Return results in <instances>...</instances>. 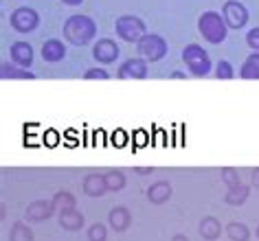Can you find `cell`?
<instances>
[{"label":"cell","instance_id":"1","mask_svg":"<svg viewBox=\"0 0 259 241\" xmlns=\"http://www.w3.org/2000/svg\"><path fill=\"white\" fill-rule=\"evenodd\" d=\"M95 35H97V24L88 16H70L64 22V40L75 44V46L88 44Z\"/></svg>","mask_w":259,"mask_h":241},{"label":"cell","instance_id":"2","mask_svg":"<svg viewBox=\"0 0 259 241\" xmlns=\"http://www.w3.org/2000/svg\"><path fill=\"white\" fill-rule=\"evenodd\" d=\"M226 29L229 27H226L224 16H220L218 11H204L198 18V31L211 44H222L226 40Z\"/></svg>","mask_w":259,"mask_h":241},{"label":"cell","instance_id":"3","mask_svg":"<svg viewBox=\"0 0 259 241\" xmlns=\"http://www.w3.org/2000/svg\"><path fill=\"white\" fill-rule=\"evenodd\" d=\"M183 62L196 77H204L211 73V57L200 44H187L183 49Z\"/></svg>","mask_w":259,"mask_h":241},{"label":"cell","instance_id":"4","mask_svg":"<svg viewBox=\"0 0 259 241\" xmlns=\"http://www.w3.org/2000/svg\"><path fill=\"white\" fill-rule=\"evenodd\" d=\"M167 42L165 37L160 35H143L141 40L137 42V51H139V57H143L145 62H160L163 57L167 55Z\"/></svg>","mask_w":259,"mask_h":241},{"label":"cell","instance_id":"5","mask_svg":"<svg viewBox=\"0 0 259 241\" xmlns=\"http://www.w3.org/2000/svg\"><path fill=\"white\" fill-rule=\"evenodd\" d=\"M114 31L121 40L125 42H139L145 35V22L139 16H121L114 22Z\"/></svg>","mask_w":259,"mask_h":241},{"label":"cell","instance_id":"6","mask_svg":"<svg viewBox=\"0 0 259 241\" xmlns=\"http://www.w3.org/2000/svg\"><path fill=\"white\" fill-rule=\"evenodd\" d=\"M9 24L18 33H31V31L37 29V24H40V16L31 7H20L9 16Z\"/></svg>","mask_w":259,"mask_h":241},{"label":"cell","instance_id":"7","mask_svg":"<svg viewBox=\"0 0 259 241\" xmlns=\"http://www.w3.org/2000/svg\"><path fill=\"white\" fill-rule=\"evenodd\" d=\"M222 16H224L226 27L229 29H242L244 24L248 22V9H246L242 3H237V0H229V3H224Z\"/></svg>","mask_w":259,"mask_h":241},{"label":"cell","instance_id":"8","mask_svg":"<svg viewBox=\"0 0 259 241\" xmlns=\"http://www.w3.org/2000/svg\"><path fill=\"white\" fill-rule=\"evenodd\" d=\"M119 79H145L147 77V62L143 57H132L119 66Z\"/></svg>","mask_w":259,"mask_h":241},{"label":"cell","instance_id":"9","mask_svg":"<svg viewBox=\"0 0 259 241\" xmlns=\"http://www.w3.org/2000/svg\"><path fill=\"white\" fill-rule=\"evenodd\" d=\"M93 57L99 64H112L116 57H119V46H116L114 40H108V37H103L95 44L93 49Z\"/></svg>","mask_w":259,"mask_h":241},{"label":"cell","instance_id":"10","mask_svg":"<svg viewBox=\"0 0 259 241\" xmlns=\"http://www.w3.org/2000/svg\"><path fill=\"white\" fill-rule=\"evenodd\" d=\"M55 211V206H53V202H47V200H35V202H31V204L27 206V211H24V217H27L29 221H44V219H49Z\"/></svg>","mask_w":259,"mask_h":241},{"label":"cell","instance_id":"11","mask_svg":"<svg viewBox=\"0 0 259 241\" xmlns=\"http://www.w3.org/2000/svg\"><path fill=\"white\" fill-rule=\"evenodd\" d=\"M9 55H11V62H16L18 66L29 68L33 64V49H31L29 42H14L9 49Z\"/></svg>","mask_w":259,"mask_h":241},{"label":"cell","instance_id":"12","mask_svg":"<svg viewBox=\"0 0 259 241\" xmlns=\"http://www.w3.org/2000/svg\"><path fill=\"white\" fill-rule=\"evenodd\" d=\"M108 221H110V226H112V230L125 232L130 224H132V213H130L125 206H114L112 211L108 213Z\"/></svg>","mask_w":259,"mask_h":241},{"label":"cell","instance_id":"13","mask_svg":"<svg viewBox=\"0 0 259 241\" xmlns=\"http://www.w3.org/2000/svg\"><path fill=\"white\" fill-rule=\"evenodd\" d=\"M83 193L90 195V198H101V195H106L108 193V186H106V178L99 173H90L83 178Z\"/></svg>","mask_w":259,"mask_h":241},{"label":"cell","instance_id":"14","mask_svg":"<svg viewBox=\"0 0 259 241\" xmlns=\"http://www.w3.org/2000/svg\"><path fill=\"white\" fill-rule=\"evenodd\" d=\"M169 198H171V184L167 180H158L147 188V200L152 204H165Z\"/></svg>","mask_w":259,"mask_h":241},{"label":"cell","instance_id":"15","mask_svg":"<svg viewBox=\"0 0 259 241\" xmlns=\"http://www.w3.org/2000/svg\"><path fill=\"white\" fill-rule=\"evenodd\" d=\"M60 226L64 230H81L83 228V215L79 211H75V208H70V211H62L60 213Z\"/></svg>","mask_w":259,"mask_h":241},{"label":"cell","instance_id":"16","mask_svg":"<svg viewBox=\"0 0 259 241\" xmlns=\"http://www.w3.org/2000/svg\"><path fill=\"white\" fill-rule=\"evenodd\" d=\"M64 55H66V49H64V42L62 40H49V42H44V46H42L44 62H60V60H64Z\"/></svg>","mask_w":259,"mask_h":241},{"label":"cell","instance_id":"17","mask_svg":"<svg viewBox=\"0 0 259 241\" xmlns=\"http://www.w3.org/2000/svg\"><path fill=\"white\" fill-rule=\"evenodd\" d=\"M239 77L242 79H259V51H252L244 60L242 68H239Z\"/></svg>","mask_w":259,"mask_h":241},{"label":"cell","instance_id":"18","mask_svg":"<svg viewBox=\"0 0 259 241\" xmlns=\"http://www.w3.org/2000/svg\"><path fill=\"white\" fill-rule=\"evenodd\" d=\"M200 234H202V239L206 241H215L220 234H222V224L218 221V217H204L200 221Z\"/></svg>","mask_w":259,"mask_h":241},{"label":"cell","instance_id":"19","mask_svg":"<svg viewBox=\"0 0 259 241\" xmlns=\"http://www.w3.org/2000/svg\"><path fill=\"white\" fill-rule=\"evenodd\" d=\"M0 77L3 79H35V75L29 73L24 66H11L9 62H5L0 66Z\"/></svg>","mask_w":259,"mask_h":241},{"label":"cell","instance_id":"20","mask_svg":"<svg viewBox=\"0 0 259 241\" xmlns=\"http://www.w3.org/2000/svg\"><path fill=\"white\" fill-rule=\"evenodd\" d=\"M248 186L244 184H237V186H229V193L224 195V202L226 204H231V206H242L246 200H248Z\"/></svg>","mask_w":259,"mask_h":241},{"label":"cell","instance_id":"21","mask_svg":"<svg viewBox=\"0 0 259 241\" xmlns=\"http://www.w3.org/2000/svg\"><path fill=\"white\" fill-rule=\"evenodd\" d=\"M51 202H53V206H55V211H57V213L75 208V195H70L68 191H57Z\"/></svg>","mask_w":259,"mask_h":241},{"label":"cell","instance_id":"22","mask_svg":"<svg viewBox=\"0 0 259 241\" xmlns=\"http://www.w3.org/2000/svg\"><path fill=\"white\" fill-rule=\"evenodd\" d=\"M9 241H33V230H31L24 221H16V224L11 226Z\"/></svg>","mask_w":259,"mask_h":241},{"label":"cell","instance_id":"23","mask_svg":"<svg viewBox=\"0 0 259 241\" xmlns=\"http://www.w3.org/2000/svg\"><path fill=\"white\" fill-rule=\"evenodd\" d=\"M226 234L231 237V241H248L250 230H248V226L239 224V221H231V224L226 226Z\"/></svg>","mask_w":259,"mask_h":241},{"label":"cell","instance_id":"24","mask_svg":"<svg viewBox=\"0 0 259 241\" xmlns=\"http://www.w3.org/2000/svg\"><path fill=\"white\" fill-rule=\"evenodd\" d=\"M106 186H108V191H121L123 186H125V173L123 171H116V169H112V171H108L106 175Z\"/></svg>","mask_w":259,"mask_h":241},{"label":"cell","instance_id":"25","mask_svg":"<svg viewBox=\"0 0 259 241\" xmlns=\"http://www.w3.org/2000/svg\"><path fill=\"white\" fill-rule=\"evenodd\" d=\"M108 239V230L103 224H93L88 228V241H106Z\"/></svg>","mask_w":259,"mask_h":241},{"label":"cell","instance_id":"26","mask_svg":"<svg viewBox=\"0 0 259 241\" xmlns=\"http://www.w3.org/2000/svg\"><path fill=\"white\" fill-rule=\"evenodd\" d=\"M218 77V79H233V77H235V70H233V66L229 62H220L218 66H215V73H213Z\"/></svg>","mask_w":259,"mask_h":241},{"label":"cell","instance_id":"27","mask_svg":"<svg viewBox=\"0 0 259 241\" xmlns=\"http://www.w3.org/2000/svg\"><path fill=\"white\" fill-rule=\"evenodd\" d=\"M222 180H224L229 186L242 184V180H239V173H237L233 167H224V169H222Z\"/></svg>","mask_w":259,"mask_h":241},{"label":"cell","instance_id":"28","mask_svg":"<svg viewBox=\"0 0 259 241\" xmlns=\"http://www.w3.org/2000/svg\"><path fill=\"white\" fill-rule=\"evenodd\" d=\"M83 79H88V81L101 79V81H106V79H110V75H108L103 68H88L86 73H83Z\"/></svg>","mask_w":259,"mask_h":241},{"label":"cell","instance_id":"29","mask_svg":"<svg viewBox=\"0 0 259 241\" xmlns=\"http://www.w3.org/2000/svg\"><path fill=\"white\" fill-rule=\"evenodd\" d=\"M246 42H248V46L252 51H259V27L248 31V35H246Z\"/></svg>","mask_w":259,"mask_h":241},{"label":"cell","instance_id":"30","mask_svg":"<svg viewBox=\"0 0 259 241\" xmlns=\"http://www.w3.org/2000/svg\"><path fill=\"white\" fill-rule=\"evenodd\" d=\"M252 186L259 191V167L257 169H252Z\"/></svg>","mask_w":259,"mask_h":241},{"label":"cell","instance_id":"31","mask_svg":"<svg viewBox=\"0 0 259 241\" xmlns=\"http://www.w3.org/2000/svg\"><path fill=\"white\" fill-rule=\"evenodd\" d=\"M152 171H154L152 167H139V169H137V173H139V175H150Z\"/></svg>","mask_w":259,"mask_h":241},{"label":"cell","instance_id":"32","mask_svg":"<svg viewBox=\"0 0 259 241\" xmlns=\"http://www.w3.org/2000/svg\"><path fill=\"white\" fill-rule=\"evenodd\" d=\"M64 5H68V7H77V5H81L83 0H62Z\"/></svg>","mask_w":259,"mask_h":241},{"label":"cell","instance_id":"33","mask_svg":"<svg viewBox=\"0 0 259 241\" xmlns=\"http://www.w3.org/2000/svg\"><path fill=\"white\" fill-rule=\"evenodd\" d=\"M171 241H189V239H187V234H174Z\"/></svg>","mask_w":259,"mask_h":241},{"label":"cell","instance_id":"34","mask_svg":"<svg viewBox=\"0 0 259 241\" xmlns=\"http://www.w3.org/2000/svg\"><path fill=\"white\" fill-rule=\"evenodd\" d=\"M257 239H259V226H257Z\"/></svg>","mask_w":259,"mask_h":241}]
</instances>
